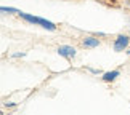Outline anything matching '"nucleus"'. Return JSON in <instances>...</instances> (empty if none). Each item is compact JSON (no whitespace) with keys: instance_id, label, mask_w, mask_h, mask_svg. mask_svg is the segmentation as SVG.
Segmentation results:
<instances>
[{"instance_id":"f257e3e1","label":"nucleus","mask_w":130,"mask_h":115,"mask_svg":"<svg viewBox=\"0 0 130 115\" xmlns=\"http://www.w3.org/2000/svg\"><path fill=\"white\" fill-rule=\"evenodd\" d=\"M18 14H19V16H21L23 19H26L27 22L39 24V26H42V27H45V29H48V31H55V29H56V26H55L52 21H47V19H43V18L32 16V14H27V13H23V11H19Z\"/></svg>"},{"instance_id":"f03ea898","label":"nucleus","mask_w":130,"mask_h":115,"mask_svg":"<svg viewBox=\"0 0 130 115\" xmlns=\"http://www.w3.org/2000/svg\"><path fill=\"white\" fill-rule=\"evenodd\" d=\"M127 45H128V37L127 35H119L116 38V42H114V50H116V51H122Z\"/></svg>"},{"instance_id":"7ed1b4c3","label":"nucleus","mask_w":130,"mask_h":115,"mask_svg":"<svg viewBox=\"0 0 130 115\" xmlns=\"http://www.w3.org/2000/svg\"><path fill=\"white\" fill-rule=\"evenodd\" d=\"M58 53H59V56L72 58V56H76V48L68 47V45H63V47H59V48H58Z\"/></svg>"},{"instance_id":"20e7f679","label":"nucleus","mask_w":130,"mask_h":115,"mask_svg":"<svg viewBox=\"0 0 130 115\" xmlns=\"http://www.w3.org/2000/svg\"><path fill=\"white\" fill-rule=\"evenodd\" d=\"M119 77V72L117 71H112V72H106L103 75V80L104 82H112V80H116Z\"/></svg>"},{"instance_id":"39448f33","label":"nucleus","mask_w":130,"mask_h":115,"mask_svg":"<svg viewBox=\"0 0 130 115\" xmlns=\"http://www.w3.org/2000/svg\"><path fill=\"white\" fill-rule=\"evenodd\" d=\"M84 45H85L87 48H93V47H98V45H100V42H98V38L88 37V38H85V42H84Z\"/></svg>"},{"instance_id":"423d86ee","label":"nucleus","mask_w":130,"mask_h":115,"mask_svg":"<svg viewBox=\"0 0 130 115\" xmlns=\"http://www.w3.org/2000/svg\"><path fill=\"white\" fill-rule=\"evenodd\" d=\"M2 11L3 13H19V10L11 8V7H2Z\"/></svg>"},{"instance_id":"0eeeda50","label":"nucleus","mask_w":130,"mask_h":115,"mask_svg":"<svg viewBox=\"0 0 130 115\" xmlns=\"http://www.w3.org/2000/svg\"><path fill=\"white\" fill-rule=\"evenodd\" d=\"M127 53H128V54H130V50H128V51H127Z\"/></svg>"}]
</instances>
